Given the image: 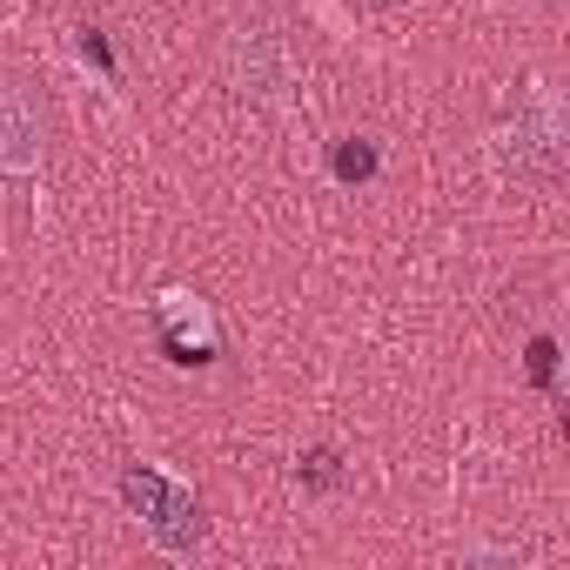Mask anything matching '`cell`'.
I'll return each instance as SVG.
<instances>
[{"label":"cell","instance_id":"52a82bcc","mask_svg":"<svg viewBox=\"0 0 570 570\" xmlns=\"http://www.w3.org/2000/svg\"><path fill=\"white\" fill-rule=\"evenodd\" d=\"M550 376H557V343H550V336H537V343H530V383H537V390H550Z\"/></svg>","mask_w":570,"mask_h":570},{"label":"cell","instance_id":"3957f363","mask_svg":"<svg viewBox=\"0 0 570 570\" xmlns=\"http://www.w3.org/2000/svg\"><path fill=\"white\" fill-rule=\"evenodd\" d=\"M48 155V108L28 88H0V168H35Z\"/></svg>","mask_w":570,"mask_h":570},{"label":"cell","instance_id":"5b68a950","mask_svg":"<svg viewBox=\"0 0 570 570\" xmlns=\"http://www.w3.org/2000/svg\"><path fill=\"white\" fill-rule=\"evenodd\" d=\"M296 483H303L309 497H330V490H343V450H330V443L303 450V456H296Z\"/></svg>","mask_w":570,"mask_h":570},{"label":"cell","instance_id":"ba28073f","mask_svg":"<svg viewBox=\"0 0 570 570\" xmlns=\"http://www.w3.org/2000/svg\"><path fill=\"white\" fill-rule=\"evenodd\" d=\"M81 55H88L95 68H115V55H108V41H101L95 28H81Z\"/></svg>","mask_w":570,"mask_h":570},{"label":"cell","instance_id":"6da1fadb","mask_svg":"<svg viewBox=\"0 0 570 570\" xmlns=\"http://www.w3.org/2000/svg\"><path fill=\"white\" fill-rule=\"evenodd\" d=\"M115 490H121V503L141 517V530H148L161 550L181 557V550L202 543V503H195L175 476H161V470H148V463H128Z\"/></svg>","mask_w":570,"mask_h":570},{"label":"cell","instance_id":"8992f818","mask_svg":"<svg viewBox=\"0 0 570 570\" xmlns=\"http://www.w3.org/2000/svg\"><path fill=\"white\" fill-rule=\"evenodd\" d=\"M376 175V141H336V181H370Z\"/></svg>","mask_w":570,"mask_h":570},{"label":"cell","instance_id":"277c9868","mask_svg":"<svg viewBox=\"0 0 570 570\" xmlns=\"http://www.w3.org/2000/svg\"><path fill=\"white\" fill-rule=\"evenodd\" d=\"M161 343H168L175 363H208V356H215V330H208L202 303L168 296V303H161Z\"/></svg>","mask_w":570,"mask_h":570},{"label":"cell","instance_id":"7a4b0ae2","mask_svg":"<svg viewBox=\"0 0 570 570\" xmlns=\"http://www.w3.org/2000/svg\"><path fill=\"white\" fill-rule=\"evenodd\" d=\"M510 161H517V175H557V161H563V101H557V88L537 81V88L517 101Z\"/></svg>","mask_w":570,"mask_h":570}]
</instances>
